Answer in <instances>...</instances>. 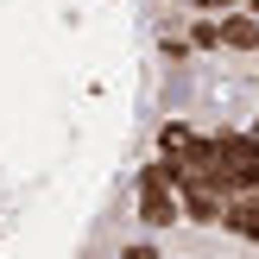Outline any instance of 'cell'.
Wrapping results in <instances>:
<instances>
[{
	"mask_svg": "<svg viewBox=\"0 0 259 259\" xmlns=\"http://www.w3.org/2000/svg\"><path fill=\"white\" fill-rule=\"evenodd\" d=\"M222 202H228V190L215 184V177H184V184H177V222L222 228Z\"/></svg>",
	"mask_w": 259,
	"mask_h": 259,
	"instance_id": "3957f363",
	"label": "cell"
},
{
	"mask_svg": "<svg viewBox=\"0 0 259 259\" xmlns=\"http://www.w3.org/2000/svg\"><path fill=\"white\" fill-rule=\"evenodd\" d=\"M247 133H253V139H259V120H253V126H247Z\"/></svg>",
	"mask_w": 259,
	"mask_h": 259,
	"instance_id": "30bf717a",
	"label": "cell"
},
{
	"mask_svg": "<svg viewBox=\"0 0 259 259\" xmlns=\"http://www.w3.org/2000/svg\"><path fill=\"white\" fill-rule=\"evenodd\" d=\"M190 139H196V126H190V120H164V126H158V152H184Z\"/></svg>",
	"mask_w": 259,
	"mask_h": 259,
	"instance_id": "52a82bcc",
	"label": "cell"
},
{
	"mask_svg": "<svg viewBox=\"0 0 259 259\" xmlns=\"http://www.w3.org/2000/svg\"><path fill=\"white\" fill-rule=\"evenodd\" d=\"M184 38H190V51H196V57L222 51V25H215V13H196V19L184 25Z\"/></svg>",
	"mask_w": 259,
	"mask_h": 259,
	"instance_id": "8992f818",
	"label": "cell"
},
{
	"mask_svg": "<svg viewBox=\"0 0 259 259\" xmlns=\"http://www.w3.org/2000/svg\"><path fill=\"white\" fill-rule=\"evenodd\" d=\"M215 25H222V51H234V57H259V13L228 7V13H215Z\"/></svg>",
	"mask_w": 259,
	"mask_h": 259,
	"instance_id": "277c9868",
	"label": "cell"
},
{
	"mask_svg": "<svg viewBox=\"0 0 259 259\" xmlns=\"http://www.w3.org/2000/svg\"><path fill=\"white\" fill-rule=\"evenodd\" d=\"M196 51H190V38L184 32H164V63H190Z\"/></svg>",
	"mask_w": 259,
	"mask_h": 259,
	"instance_id": "ba28073f",
	"label": "cell"
},
{
	"mask_svg": "<svg viewBox=\"0 0 259 259\" xmlns=\"http://www.w3.org/2000/svg\"><path fill=\"white\" fill-rule=\"evenodd\" d=\"M133 209H139L146 228H177V184H171V171H164L158 158L139 164V177H133Z\"/></svg>",
	"mask_w": 259,
	"mask_h": 259,
	"instance_id": "7a4b0ae2",
	"label": "cell"
},
{
	"mask_svg": "<svg viewBox=\"0 0 259 259\" xmlns=\"http://www.w3.org/2000/svg\"><path fill=\"white\" fill-rule=\"evenodd\" d=\"M209 177L222 190H259V139L247 133V126L209 133Z\"/></svg>",
	"mask_w": 259,
	"mask_h": 259,
	"instance_id": "6da1fadb",
	"label": "cell"
},
{
	"mask_svg": "<svg viewBox=\"0 0 259 259\" xmlns=\"http://www.w3.org/2000/svg\"><path fill=\"white\" fill-rule=\"evenodd\" d=\"M222 228H228L234 240H247V247H259V190H228Z\"/></svg>",
	"mask_w": 259,
	"mask_h": 259,
	"instance_id": "5b68a950",
	"label": "cell"
},
{
	"mask_svg": "<svg viewBox=\"0 0 259 259\" xmlns=\"http://www.w3.org/2000/svg\"><path fill=\"white\" fill-rule=\"evenodd\" d=\"M228 7H240V0H190V13H228Z\"/></svg>",
	"mask_w": 259,
	"mask_h": 259,
	"instance_id": "9c48e42d",
	"label": "cell"
}]
</instances>
